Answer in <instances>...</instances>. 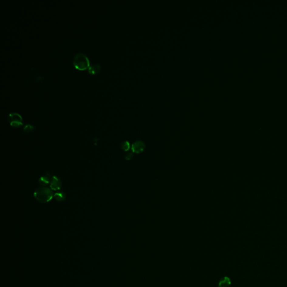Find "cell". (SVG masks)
Segmentation results:
<instances>
[{
    "instance_id": "cell-7",
    "label": "cell",
    "mask_w": 287,
    "mask_h": 287,
    "mask_svg": "<svg viewBox=\"0 0 287 287\" xmlns=\"http://www.w3.org/2000/svg\"><path fill=\"white\" fill-rule=\"evenodd\" d=\"M231 284V280L229 277L225 276L221 280L219 281L218 286L219 287H229Z\"/></svg>"
},
{
    "instance_id": "cell-3",
    "label": "cell",
    "mask_w": 287,
    "mask_h": 287,
    "mask_svg": "<svg viewBox=\"0 0 287 287\" xmlns=\"http://www.w3.org/2000/svg\"><path fill=\"white\" fill-rule=\"evenodd\" d=\"M22 120V117L18 113H11L9 115V121L12 127H19L22 126L23 125Z\"/></svg>"
},
{
    "instance_id": "cell-9",
    "label": "cell",
    "mask_w": 287,
    "mask_h": 287,
    "mask_svg": "<svg viewBox=\"0 0 287 287\" xmlns=\"http://www.w3.org/2000/svg\"><path fill=\"white\" fill-rule=\"evenodd\" d=\"M54 198L55 200L58 202H62L65 200L66 194L63 192H59L54 194Z\"/></svg>"
},
{
    "instance_id": "cell-11",
    "label": "cell",
    "mask_w": 287,
    "mask_h": 287,
    "mask_svg": "<svg viewBox=\"0 0 287 287\" xmlns=\"http://www.w3.org/2000/svg\"><path fill=\"white\" fill-rule=\"evenodd\" d=\"M121 147H122V149H123L125 151H127L130 149V144H129L128 142H124L122 143Z\"/></svg>"
},
{
    "instance_id": "cell-12",
    "label": "cell",
    "mask_w": 287,
    "mask_h": 287,
    "mask_svg": "<svg viewBox=\"0 0 287 287\" xmlns=\"http://www.w3.org/2000/svg\"><path fill=\"white\" fill-rule=\"evenodd\" d=\"M131 157H132V154L130 153H129L128 154H127V156H126V159L127 160H130V159H131Z\"/></svg>"
},
{
    "instance_id": "cell-6",
    "label": "cell",
    "mask_w": 287,
    "mask_h": 287,
    "mask_svg": "<svg viewBox=\"0 0 287 287\" xmlns=\"http://www.w3.org/2000/svg\"><path fill=\"white\" fill-rule=\"evenodd\" d=\"M50 177H51V175L48 173H46L45 175L40 177L38 181L40 185L42 186L43 187L47 186L51 182Z\"/></svg>"
},
{
    "instance_id": "cell-8",
    "label": "cell",
    "mask_w": 287,
    "mask_h": 287,
    "mask_svg": "<svg viewBox=\"0 0 287 287\" xmlns=\"http://www.w3.org/2000/svg\"><path fill=\"white\" fill-rule=\"evenodd\" d=\"M101 70V66L99 64H93L90 66L88 68V72L91 74L95 75L98 73Z\"/></svg>"
},
{
    "instance_id": "cell-4",
    "label": "cell",
    "mask_w": 287,
    "mask_h": 287,
    "mask_svg": "<svg viewBox=\"0 0 287 287\" xmlns=\"http://www.w3.org/2000/svg\"><path fill=\"white\" fill-rule=\"evenodd\" d=\"M62 186V182L60 179L57 176H54L51 178L50 182V188L53 191H58L61 189Z\"/></svg>"
},
{
    "instance_id": "cell-1",
    "label": "cell",
    "mask_w": 287,
    "mask_h": 287,
    "mask_svg": "<svg viewBox=\"0 0 287 287\" xmlns=\"http://www.w3.org/2000/svg\"><path fill=\"white\" fill-rule=\"evenodd\" d=\"M34 196L37 201L45 203L51 201L54 197V194L51 189L46 187H40L36 190Z\"/></svg>"
},
{
    "instance_id": "cell-10",
    "label": "cell",
    "mask_w": 287,
    "mask_h": 287,
    "mask_svg": "<svg viewBox=\"0 0 287 287\" xmlns=\"http://www.w3.org/2000/svg\"><path fill=\"white\" fill-rule=\"evenodd\" d=\"M34 130V127H33V126L30 125V124L26 125L24 127V128H23L24 131L26 132H27V133H30V132H33Z\"/></svg>"
},
{
    "instance_id": "cell-5",
    "label": "cell",
    "mask_w": 287,
    "mask_h": 287,
    "mask_svg": "<svg viewBox=\"0 0 287 287\" xmlns=\"http://www.w3.org/2000/svg\"><path fill=\"white\" fill-rule=\"evenodd\" d=\"M145 149V144L142 142H136L132 145V150L133 152L140 153Z\"/></svg>"
},
{
    "instance_id": "cell-2",
    "label": "cell",
    "mask_w": 287,
    "mask_h": 287,
    "mask_svg": "<svg viewBox=\"0 0 287 287\" xmlns=\"http://www.w3.org/2000/svg\"><path fill=\"white\" fill-rule=\"evenodd\" d=\"M73 64L77 69L84 70L89 68L90 61L86 55L82 53H79L73 58Z\"/></svg>"
}]
</instances>
